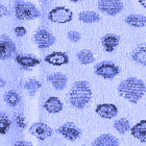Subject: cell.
<instances>
[{"label":"cell","instance_id":"cell-10","mask_svg":"<svg viewBox=\"0 0 146 146\" xmlns=\"http://www.w3.org/2000/svg\"><path fill=\"white\" fill-rule=\"evenodd\" d=\"M29 133H31L33 136H35L36 138H38L39 140L44 141L46 140L47 138L51 137L52 134H53V131L52 128L47 125L46 123H43V122H36L29 127Z\"/></svg>","mask_w":146,"mask_h":146},{"label":"cell","instance_id":"cell-34","mask_svg":"<svg viewBox=\"0 0 146 146\" xmlns=\"http://www.w3.org/2000/svg\"><path fill=\"white\" fill-rule=\"evenodd\" d=\"M70 1H72V2H78V1H80V0H70Z\"/></svg>","mask_w":146,"mask_h":146},{"label":"cell","instance_id":"cell-17","mask_svg":"<svg viewBox=\"0 0 146 146\" xmlns=\"http://www.w3.org/2000/svg\"><path fill=\"white\" fill-rule=\"evenodd\" d=\"M92 145L94 146H117L119 145L118 138L110 134H104L100 135L98 138H96Z\"/></svg>","mask_w":146,"mask_h":146},{"label":"cell","instance_id":"cell-8","mask_svg":"<svg viewBox=\"0 0 146 146\" xmlns=\"http://www.w3.org/2000/svg\"><path fill=\"white\" fill-rule=\"evenodd\" d=\"M16 44L6 35H0V60H9L16 53Z\"/></svg>","mask_w":146,"mask_h":146},{"label":"cell","instance_id":"cell-32","mask_svg":"<svg viewBox=\"0 0 146 146\" xmlns=\"http://www.w3.org/2000/svg\"><path fill=\"white\" fill-rule=\"evenodd\" d=\"M4 86H5V82H4V79H3L2 77L0 76V90H1V89L4 87Z\"/></svg>","mask_w":146,"mask_h":146},{"label":"cell","instance_id":"cell-22","mask_svg":"<svg viewBox=\"0 0 146 146\" xmlns=\"http://www.w3.org/2000/svg\"><path fill=\"white\" fill-rule=\"evenodd\" d=\"M76 56H77V60H78L79 63L82 65L92 64V63H94V61H95L93 52H92L91 50H88V49L80 50L79 52H77Z\"/></svg>","mask_w":146,"mask_h":146},{"label":"cell","instance_id":"cell-27","mask_svg":"<svg viewBox=\"0 0 146 146\" xmlns=\"http://www.w3.org/2000/svg\"><path fill=\"white\" fill-rule=\"evenodd\" d=\"M67 36H68V39L70 40L71 42H74V43L78 42L79 40H80V38H82L80 34H79L78 31H68Z\"/></svg>","mask_w":146,"mask_h":146},{"label":"cell","instance_id":"cell-28","mask_svg":"<svg viewBox=\"0 0 146 146\" xmlns=\"http://www.w3.org/2000/svg\"><path fill=\"white\" fill-rule=\"evenodd\" d=\"M15 122L17 123L18 127H20V128H25V126H26L25 118L21 114H17V115L15 116Z\"/></svg>","mask_w":146,"mask_h":146},{"label":"cell","instance_id":"cell-4","mask_svg":"<svg viewBox=\"0 0 146 146\" xmlns=\"http://www.w3.org/2000/svg\"><path fill=\"white\" fill-rule=\"evenodd\" d=\"M120 73V67L115 63L104 61L95 66V74L106 79H113Z\"/></svg>","mask_w":146,"mask_h":146},{"label":"cell","instance_id":"cell-33","mask_svg":"<svg viewBox=\"0 0 146 146\" xmlns=\"http://www.w3.org/2000/svg\"><path fill=\"white\" fill-rule=\"evenodd\" d=\"M138 2L140 3V4L143 6L144 9H146V0H138Z\"/></svg>","mask_w":146,"mask_h":146},{"label":"cell","instance_id":"cell-19","mask_svg":"<svg viewBox=\"0 0 146 146\" xmlns=\"http://www.w3.org/2000/svg\"><path fill=\"white\" fill-rule=\"evenodd\" d=\"M124 22L133 27H145L146 26V16L131 14L125 17Z\"/></svg>","mask_w":146,"mask_h":146},{"label":"cell","instance_id":"cell-9","mask_svg":"<svg viewBox=\"0 0 146 146\" xmlns=\"http://www.w3.org/2000/svg\"><path fill=\"white\" fill-rule=\"evenodd\" d=\"M56 133L62 135L69 141H75L82 136V129L74 122H66L56 129Z\"/></svg>","mask_w":146,"mask_h":146},{"label":"cell","instance_id":"cell-2","mask_svg":"<svg viewBox=\"0 0 146 146\" xmlns=\"http://www.w3.org/2000/svg\"><path fill=\"white\" fill-rule=\"evenodd\" d=\"M92 98L90 84L86 80H77L72 85L69 92V102L74 109L84 110Z\"/></svg>","mask_w":146,"mask_h":146},{"label":"cell","instance_id":"cell-16","mask_svg":"<svg viewBox=\"0 0 146 146\" xmlns=\"http://www.w3.org/2000/svg\"><path fill=\"white\" fill-rule=\"evenodd\" d=\"M131 136L140 141L141 143L146 142V120H141L131 127Z\"/></svg>","mask_w":146,"mask_h":146},{"label":"cell","instance_id":"cell-23","mask_svg":"<svg viewBox=\"0 0 146 146\" xmlns=\"http://www.w3.org/2000/svg\"><path fill=\"white\" fill-rule=\"evenodd\" d=\"M4 101H5L9 106H11V107H16V106H18L19 102L21 101V97H20V95L16 91L9 90V91L6 92L5 95H4Z\"/></svg>","mask_w":146,"mask_h":146},{"label":"cell","instance_id":"cell-6","mask_svg":"<svg viewBox=\"0 0 146 146\" xmlns=\"http://www.w3.org/2000/svg\"><path fill=\"white\" fill-rule=\"evenodd\" d=\"M34 42L40 49H47L55 43V36L45 28H40L34 35Z\"/></svg>","mask_w":146,"mask_h":146},{"label":"cell","instance_id":"cell-29","mask_svg":"<svg viewBox=\"0 0 146 146\" xmlns=\"http://www.w3.org/2000/svg\"><path fill=\"white\" fill-rule=\"evenodd\" d=\"M14 31H15V34L17 36H23L26 35V28L23 27V26H17V27L14 29Z\"/></svg>","mask_w":146,"mask_h":146},{"label":"cell","instance_id":"cell-21","mask_svg":"<svg viewBox=\"0 0 146 146\" xmlns=\"http://www.w3.org/2000/svg\"><path fill=\"white\" fill-rule=\"evenodd\" d=\"M78 19L79 21L84 22V23L91 24V23H95V22L99 21L100 20V16L98 15L97 13L92 12V11H85V12L79 13Z\"/></svg>","mask_w":146,"mask_h":146},{"label":"cell","instance_id":"cell-31","mask_svg":"<svg viewBox=\"0 0 146 146\" xmlns=\"http://www.w3.org/2000/svg\"><path fill=\"white\" fill-rule=\"evenodd\" d=\"M14 145L18 146V145H25V146H31L33 145V143L31 142H28V141H17V142H15L14 143Z\"/></svg>","mask_w":146,"mask_h":146},{"label":"cell","instance_id":"cell-24","mask_svg":"<svg viewBox=\"0 0 146 146\" xmlns=\"http://www.w3.org/2000/svg\"><path fill=\"white\" fill-rule=\"evenodd\" d=\"M114 128L120 134H125L127 131L131 129V124L128 119L126 118H120L114 122Z\"/></svg>","mask_w":146,"mask_h":146},{"label":"cell","instance_id":"cell-18","mask_svg":"<svg viewBox=\"0 0 146 146\" xmlns=\"http://www.w3.org/2000/svg\"><path fill=\"white\" fill-rule=\"evenodd\" d=\"M43 107L48 113L56 114V113H60L63 110V102L61 101L60 98L55 97V96H51L44 102Z\"/></svg>","mask_w":146,"mask_h":146},{"label":"cell","instance_id":"cell-12","mask_svg":"<svg viewBox=\"0 0 146 146\" xmlns=\"http://www.w3.org/2000/svg\"><path fill=\"white\" fill-rule=\"evenodd\" d=\"M45 62L53 66H63L69 63V56L65 52L55 51L47 55L45 58Z\"/></svg>","mask_w":146,"mask_h":146},{"label":"cell","instance_id":"cell-15","mask_svg":"<svg viewBox=\"0 0 146 146\" xmlns=\"http://www.w3.org/2000/svg\"><path fill=\"white\" fill-rule=\"evenodd\" d=\"M120 38L115 34H108L101 38V44L107 52H113L119 45Z\"/></svg>","mask_w":146,"mask_h":146},{"label":"cell","instance_id":"cell-13","mask_svg":"<svg viewBox=\"0 0 146 146\" xmlns=\"http://www.w3.org/2000/svg\"><path fill=\"white\" fill-rule=\"evenodd\" d=\"M47 80L54 87L55 90L61 91V90L65 89V87L67 86L68 78H67V76L65 75V74H63V73L55 72V73L49 74V75L47 76Z\"/></svg>","mask_w":146,"mask_h":146},{"label":"cell","instance_id":"cell-20","mask_svg":"<svg viewBox=\"0 0 146 146\" xmlns=\"http://www.w3.org/2000/svg\"><path fill=\"white\" fill-rule=\"evenodd\" d=\"M131 58L137 64L141 66H146V44L138 46L134 51L131 52Z\"/></svg>","mask_w":146,"mask_h":146},{"label":"cell","instance_id":"cell-3","mask_svg":"<svg viewBox=\"0 0 146 146\" xmlns=\"http://www.w3.org/2000/svg\"><path fill=\"white\" fill-rule=\"evenodd\" d=\"M15 15L19 20H34L41 16L35 4L26 1H16Z\"/></svg>","mask_w":146,"mask_h":146},{"label":"cell","instance_id":"cell-30","mask_svg":"<svg viewBox=\"0 0 146 146\" xmlns=\"http://www.w3.org/2000/svg\"><path fill=\"white\" fill-rule=\"evenodd\" d=\"M7 15H9V9L0 3V18L3 17V16H7Z\"/></svg>","mask_w":146,"mask_h":146},{"label":"cell","instance_id":"cell-14","mask_svg":"<svg viewBox=\"0 0 146 146\" xmlns=\"http://www.w3.org/2000/svg\"><path fill=\"white\" fill-rule=\"evenodd\" d=\"M15 60L24 69H31L40 65V60L31 54H17L15 56Z\"/></svg>","mask_w":146,"mask_h":146},{"label":"cell","instance_id":"cell-25","mask_svg":"<svg viewBox=\"0 0 146 146\" xmlns=\"http://www.w3.org/2000/svg\"><path fill=\"white\" fill-rule=\"evenodd\" d=\"M12 125V121L5 113H0V134L5 135Z\"/></svg>","mask_w":146,"mask_h":146},{"label":"cell","instance_id":"cell-11","mask_svg":"<svg viewBox=\"0 0 146 146\" xmlns=\"http://www.w3.org/2000/svg\"><path fill=\"white\" fill-rule=\"evenodd\" d=\"M95 112L97 115H99L101 118L104 119H112L117 116L118 114V109L115 104H98Z\"/></svg>","mask_w":146,"mask_h":146},{"label":"cell","instance_id":"cell-1","mask_svg":"<svg viewBox=\"0 0 146 146\" xmlns=\"http://www.w3.org/2000/svg\"><path fill=\"white\" fill-rule=\"evenodd\" d=\"M118 93L120 96L136 104L146 93V85L142 79L138 77H128L118 85Z\"/></svg>","mask_w":146,"mask_h":146},{"label":"cell","instance_id":"cell-5","mask_svg":"<svg viewBox=\"0 0 146 146\" xmlns=\"http://www.w3.org/2000/svg\"><path fill=\"white\" fill-rule=\"evenodd\" d=\"M73 18V13L71 9L64 7V6H56L52 9L48 14V19L53 23L64 24L70 22Z\"/></svg>","mask_w":146,"mask_h":146},{"label":"cell","instance_id":"cell-26","mask_svg":"<svg viewBox=\"0 0 146 146\" xmlns=\"http://www.w3.org/2000/svg\"><path fill=\"white\" fill-rule=\"evenodd\" d=\"M41 87H42V84L36 79H28L24 85V88L29 92L31 95H34L38 90L41 89Z\"/></svg>","mask_w":146,"mask_h":146},{"label":"cell","instance_id":"cell-7","mask_svg":"<svg viewBox=\"0 0 146 146\" xmlns=\"http://www.w3.org/2000/svg\"><path fill=\"white\" fill-rule=\"evenodd\" d=\"M98 9L109 16H116L123 9L121 0H99Z\"/></svg>","mask_w":146,"mask_h":146}]
</instances>
